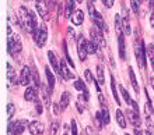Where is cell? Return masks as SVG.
I'll return each mask as SVG.
<instances>
[{
	"label": "cell",
	"instance_id": "obj_51",
	"mask_svg": "<svg viewBox=\"0 0 154 135\" xmlns=\"http://www.w3.org/2000/svg\"><path fill=\"white\" fill-rule=\"evenodd\" d=\"M125 135H129V134H128V132H126V134H125Z\"/></svg>",
	"mask_w": 154,
	"mask_h": 135
},
{
	"label": "cell",
	"instance_id": "obj_38",
	"mask_svg": "<svg viewBox=\"0 0 154 135\" xmlns=\"http://www.w3.org/2000/svg\"><path fill=\"white\" fill-rule=\"evenodd\" d=\"M57 130H59V123H57V121H53L52 125H51V135H56Z\"/></svg>",
	"mask_w": 154,
	"mask_h": 135
},
{
	"label": "cell",
	"instance_id": "obj_4",
	"mask_svg": "<svg viewBox=\"0 0 154 135\" xmlns=\"http://www.w3.org/2000/svg\"><path fill=\"white\" fill-rule=\"evenodd\" d=\"M134 52H136V60H137L139 67H140V68H146V54H144V48H143V42H142V40H139V43L136 45Z\"/></svg>",
	"mask_w": 154,
	"mask_h": 135
},
{
	"label": "cell",
	"instance_id": "obj_2",
	"mask_svg": "<svg viewBox=\"0 0 154 135\" xmlns=\"http://www.w3.org/2000/svg\"><path fill=\"white\" fill-rule=\"evenodd\" d=\"M27 124H29L27 120H17L10 121L7 125V135H21L27 128Z\"/></svg>",
	"mask_w": 154,
	"mask_h": 135
},
{
	"label": "cell",
	"instance_id": "obj_21",
	"mask_svg": "<svg viewBox=\"0 0 154 135\" xmlns=\"http://www.w3.org/2000/svg\"><path fill=\"white\" fill-rule=\"evenodd\" d=\"M115 119H116V123L119 124V127L121 128H126V119H125V114H123V111L122 110H116L115 113Z\"/></svg>",
	"mask_w": 154,
	"mask_h": 135
},
{
	"label": "cell",
	"instance_id": "obj_47",
	"mask_svg": "<svg viewBox=\"0 0 154 135\" xmlns=\"http://www.w3.org/2000/svg\"><path fill=\"white\" fill-rule=\"evenodd\" d=\"M150 25H151V28L154 29V11L151 13V16H150Z\"/></svg>",
	"mask_w": 154,
	"mask_h": 135
},
{
	"label": "cell",
	"instance_id": "obj_31",
	"mask_svg": "<svg viewBox=\"0 0 154 135\" xmlns=\"http://www.w3.org/2000/svg\"><path fill=\"white\" fill-rule=\"evenodd\" d=\"M122 21H121V17L119 16H115V29H116V35H122L123 32H122Z\"/></svg>",
	"mask_w": 154,
	"mask_h": 135
},
{
	"label": "cell",
	"instance_id": "obj_43",
	"mask_svg": "<svg viewBox=\"0 0 154 135\" xmlns=\"http://www.w3.org/2000/svg\"><path fill=\"white\" fill-rule=\"evenodd\" d=\"M101 1L104 3V6H105L106 8H111L114 6V0H101Z\"/></svg>",
	"mask_w": 154,
	"mask_h": 135
},
{
	"label": "cell",
	"instance_id": "obj_20",
	"mask_svg": "<svg viewBox=\"0 0 154 135\" xmlns=\"http://www.w3.org/2000/svg\"><path fill=\"white\" fill-rule=\"evenodd\" d=\"M118 45H119V56H121L122 60H125L126 53H125V38H123V34L118 36Z\"/></svg>",
	"mask_w": 154,
	"mask_h": 135
},
{
	"label": "cell",
	"instance_id": "obj_33",
	"mask_svg": "<svg viewBox=\"0 0 154 135\" xmlns=\"http://www.w3.org/2000/svg\"><path fill=\"white\" fill-rule=\"evenodd\" d=\"M122 27H123V32L125 35H130V24H129V18H123L122 20Z\"/></svg>",
	"mask_w": 154,
	"mask_h": 135
},
{
	"label": "cell",
	"instance_id": "obj_25",
	"mask_svg": "<svg viewBox=\"0 0 154 135\" xmlns=\"http://www.w3.org/2000/svg\"><path fill=\"white\" fill-rule=\"evenodd\" d=\"M111 88H112V95H114V99L116 100L118 104H121V100H119V96H118V91H116V85H115V78H114V75H111Z\"/></svg>",
	"mask_w": 154,
	"mask_h": 135
},
{
	"label": "cell",
	"instance_id": "obj_12",
	"mask_svg": "<svg viewBox=\"0 0 154 135\" xmlns=\"http://www.w3.org/2000/svg\"><path fill=\"white\" fill-rule=\"evenodd\" d=\"M48 59H49V63H51V67L55 70V72H56L59 77H62V71L60 68H59V64H57V59H56V54L51 50V52H48Z\"/></svg>",
	"mask_w": 154,
	"mask_h": 135
},
{
	"label": "cell",
	"instance_id": "obj_6",
	"mask_svg": "<svg viewBox=\"0 0 154 135\" xmlns=\"http://www.w3.org/2000/svg\"><path fill=\"white\" fill-rule=\"evenodd\" d=\"M35 43L38 45V48H44L46 40H48V28H46V24H42L39 28V32H38V36L35 38Z\"/></svg>",
	"mask_w": 154,
	"mask_h": 135
},
{
	"label": "cell",
	"instance_id": "obj_23",
	"mask_svg": "<svg viewBox=\"0 0 154 135\" xmlns=\"http://www.w3.org/2000/svg\"><path fill=\"white\" fill-rule=\"evenodd\" d=\"M129 78H130V82H132V85H133V89L136 93H139V84H137V80H136V75H134L133 70H132V67H129Z\"/></svg>",
	"mask_w": 154,
	"mask_h": 135
},
{
	"label": "cell",
	"instance_id": "obj_28",
	"mask_svg": "<svg viewBox=\"0 0 154 135\" xmlns=\"http://www.w3.org/2000/svg\"><path fill=\"white\" fill-rule=\"evenodd\" d=\"M97 77H98L100 85L105 84V75H104V68H102V66H97Z\"/></svg>",
	"mask_w": 154,
	"mask_h": 135
},
{
	"label": "cell",
	"instance_id": "obj_54",
	"mask_svg": "<svg viewBox=\"0 0 154 135\" xmlns=\"http://www.w3.org/2000/svg\"><path fill=\"white\" fill-rule=\"evenodd\" d=\"M153 88H154V87H153Z\"/></svg>",
	"mask_w": 154,
	"mask_h": 135
},
{
	"label": "cell",
	"instance_id": "obj_34",
	"mask_svg": "<svg viewBox=\"0 0 154 135\" xmlns=\"http://www.w3.org/2000/svg\"><path fill=\"white\" fill-rule=\"evenodd\" d=\"M14 113H16V106L13 103H8L7 104V117L8 119H11L13 116H14Z\"/></svg>",
	"mask_w": 154,
	"mask_h": 135
},
{
	"label": "cell",
	"instance_id": "obj_44",
	"mask_svg": "<svg viewBox=\"0 0 154 135\" xmlns=\"http://www.w3.org/2000/svg\"><path fill=\"white\" fill-rule=\"evenodd\" d=\"M60 107H62L60 103H55L53 104V113H55V114H60V111H59Z\"/></svg>",
	"mask_w": 154,
	"mask_h": 135
},
{
	"label": "cell",
	"instance_id": "obj_3",
	"mask_svg": "<svg viewBox=\"0 0 154 135\" xmlns=\"http://www.w3.org/2000/svg\"><path fill=\"white\" fill-rule=\"evenodd\" d=\"M8 38V42H7V49H8V53L13 56L18 54L23 49V43H21V39L20 36L17 34H13L11 36H7Z\"/></svg>",
	"mask_w": 154,
	"mask_h": 135
},
{
	"label": "cell",
	"instance_id": "obj_48",
	"mask_svg": "<svg viewBox=\"0 0 154 135\" xmlns=\"http://www.w3.org/2000/svg\"><path fill=\"white\" fill-rule=\"evenodd\" d=\"M150 7L154 10V0H150Z\"/></svg>",
	"mask_w": 154,
	"mask_h": 135
},
{
	"label": "cell",
	"instance_id": "obj_15",
	"mask_svg": "<svg viewBox=\"0 0 154 135\" xmlns=\"http://www.w3.org/2000/svg\"><path fill=\"white\" fill-rule=\"evenodd\" d=\"M83 21H84V13H83V10H76L73 13V16H72V22L74 25H81Z\"/></svg>",
	"mask_w": 154,
	"mask_h": 135
},
{
	"label": "cell",
	"instance_id": "obj_27",
	"mask_svg": "<svg viewBox=\"0 0 154 135\" xmlns=\"http://www.w3.org/2000/svg\"><path fill=\"white\" fill-rule=\"evenodd\" d=\"M87 52H88L90 54L97 53L98 52V43H97V42H94V40H91V42H87Z\"/></svg>",
	"mask_w": 154,
	"mask_h": 135
},
{
	"label": "cell",
	"instance_id": "obj_39",
	"mask_svg": "<svg viewBox=\"0 0 154 135\" xmlns=\"http://www.w3.org/2000/svg\"><path fill=\"white\" fill-rule=\"evenodd\" d=\"M34 102H35V110H37V113L38 114H42V103H41V100L35 99Z\"/></svg>",
	"mask_w": 154,
	"mask_h": 135
},
{
	"label": "cell",
	"instance_id": "obj_24",
	"mask_svg": "<svg viewBox=\"0 0 154 135\" xmlns=\"http://www.w3.org/2000/svg\"><path fill=\"white\" fill-rule=\"evenodd\" d=\"M119 91H121V93H122V96H123V99H125V102L128 104H130L132 106V103H133V100H132V98H130V95H129V92L126 91L125 88L122 87V85H119Z\"/></svg>",
	"mask_w": 154,
	"mask_h": 135
},
{
	"label": "cell",
	"instance_id": "obj_10",
	"mask_svg": "<svg viewBox=\"0 0 154 135\" xmlns=\"http://www.w3.org/2000/svg\"><path fill=\"white\" fill-rule=\"evenodd\" d=\"M28 130L32 135H42L45 131V127L41 121H32L28 124Z\"/></svg>",
	"mask_w": 154,
	"mask_h": 135
},
{
	"label": "cell",
	"instance_id": "obj_22",
	"mask_svg": "<svg viewBox=\"0 0 154 135\" xmlns=\"http://www.w3.org/2000/svg\"><path fill=\"white\" fill-rule=\"evenodd\" d=\"M70 99H72V96H70V92H67V91H65L63 93H62V96H60V106H62V109H66L67 106H69V103H70Z\"/></svg>",
	"mask_w": 154,
	"mask_h": 135
},
{
	"label": "cell",
	"instance_id": "obj_35",
	"mask_svg": "<svg viewBox=\"0 0 154 135\" xmlns=\"http://www.w3.org/2000/svg\"><path fill=\"white\" fill-rule=\"evenodd\" d=\"M63 50H65V56H66V60L70 63V66L73 67L74 64H73V60H72V57L69 56V52H67V45H66V40H63Z\"/></svg>",
	"mask_w": 154,
	"mask_h": 135
},
{
	"label": "cell",
	"instance_id": "obj_53",
	"mask_svg": "<svg viewBox=\"0 0 154 135\" xmlns=\"http://www.w3.org/2000/svg\"><path fill=\"white\" fill-rule=\"evenodd\" d=\"M65 135H67V134H65Z\"/></svg>",
	"mask_w": 154,
	"mask_h": 135
},
{
	"label": "cell",
	"instance_id": "obj_17",
	"mask_svg": "<svg viewBox=\"0 0 154 135\" xmlns=\"http://www.w3.org/2000/svg\"><path fill=\"white\" fill-rule=\"evenodd\" d=\"M45 74H46V80H48V88H49V93H52L53 91V87H55V77H53L52 71H51V68L49 66L45 68Z\"/></svg>",
	"mask_w": 154,
	"mask_h": 135
},
{
	"label": "cell",
	"instance_id": "obj_32",
	"mask_svg": "<svg viewBox=\"0 0 154 135\" xmlns=\"http://www.w3.org/2000/svg\"><path fill=\"white\" fill-rule=\"evenodd\" d=\"M101 119H102V123L105 124V125H108V124H109V111H108V109H106V107H102V110H101Z\"/></svg>",
	"mask_w": 154,
	"mask_h": 135
},
{
	"label": "cell",
	"instance_id": "obj_40",
	"mask_svg": "<svg viewBox=\"0 0 154 135\" xmlns=\"http://www.w3.org/2000/svg\"><path fill=\"white\" fill-rule=\"evenodd\" d=\"M84 77H85V81H87V82H93L94 81V77H93V74H91L90 70H85L84 71Z\"/></svg>",
	"mask_w": 154,
	"mask_h": 135
},
{
	"label": "cell",
	"instance_id": "obj_8",
	"mask_svg": "<svg viewBox=\"0 0 154 135\" xmlns=\"http://www.w3.org/2000/svg\"><path fill=\"white\" fill-rule=\"evenodd\" d=\"M32 81V72H31V70H29V67H23V70H21V74H20V85H23V87H28L29 82Z\"/></svg>",
	"mask_w": 154,
	"mask_h": 135
},
{
	"label": "cell",
	"instance_id": "obj_50",
	"mask_svg": "<svg viewBox=\"0 0 154 135\" xmlns=\"http://www.w3.org/2000/svg\"><path fill=\"white\" fill-rule=\"evenodd\" d=\"M142 1H144V0H139V3H142Z\"/></svg>",
	"mask_w": 154,
	"mask_h": 135
},
{
	"label": "cell",
	"instance_id": "obj_45",
	"mask_svg": "<svg viewBox=\"0 0 154 135\" xmlns=\"http://www.w3.org/2000/svg\"><path fill=\"white\" fill-rule=\"evenodd\" d=\"M134 135H151V134H150V132L140 131V128H134Z\"/></svg>",
	"mask_w": 154,
	"mask_h": 135
},
{
	"label": "cell",
	"instance_id": "obj_14",
	"mask_svg": "<svg viewBox=\"0 0 154 135\" xmlns=\"http://www.w3.org/2000/svg\"><path fill=\"white\" fill-rule=\"evenodd\" d=\"M60 71H62V77H63L65 80H72V78H73V74L70 71V68L67 67V64H66L65 60H60Z\"/></svg>",
	"mask_w": 154,
	"mask_h": 135
},
{
	"label": "cell",
	"instance_id": "obj_9",
	"mask_svg": "<svg viewBox=\"0 0 154 135\" xmlns=\"http://www.w3.org/2000/svg\"><path fill=\"white\" fill-rule=\"evenodd\" d=\"M35 8L44 20H48V3L45 0H35Z\"/></svg>",
	"mask_w": 154,
	"mask_h": 135
},
{
	"label": "cell",
	"instance_id": "obj_1",
	"mask_svg": "<svg viewBox=\"0 0 154 135\" xmlns=\"http://www.w3.org/2000/svg\"><path fill=\"white\" fill-rule=\"evenodd\" d=\"M87 8H88L91 20L94 21V25H95L98 29H101V31H104V29L106 31V25H105V22H104V20H102V16L97 11V8L94 7L93 1H88V3H87Z\"/></svg>",
	"mask_w": 154,
	"mask_h": 135
},
{
	"label": "cell",
	"instance_id": "obj_16",
	"mask_svg": "<svg viewBox=\"0 0 154 135\" xmlns=\"http://www.w3.org/2000/svg\"><path fill=\"white\" fill-rule=\"evenodd\" d=\"M76 0H66V7H65V17L66 18H72V13L74 11V6H76Z\"/></svg>",
	"mask_w": 154,
	"mask_h": 135
},
{
	"label": "cell",
	"instance_id": "obj_26",
	"mask_svg": "<svg viewBox=\"0 0 154 135\" xmlns=\"http://www.w3.org/2000/svg\"><path fill=\"white\" fill-rule=\"evenodd\" d=\"M146 50H147V59L150 60L151 66H153V71H154V45H149Z\"/></svg>",
	"mask_w": 154,
	"mask_h": 135
},
{
	"label": "cell",
	"instance_id": "obj_30",
	"mask_svg": "<svg viewBox=\"0 0 154 135\" xmlns=\"http://www.w3.org/2000/svg\"><path fill=\"white\" fill-rule=\"evenodd\" d=\"M74 88H76L77 91H80V92H83V93H85V95H87V88H85V85H84V82H83V80L74 81Z\"/></svg>",
	"mask_w": 154,
	"mask_h": 135
},
{
	"label": "cell",
	"instance_id": "obj_49",
	"mask_svg": "<svg viewBox=\"0 0 154 135\" xmlns=\"http://www.w3.org/2000/svg\"><path fill=\"white\" fill-rule=\"evenodd\" d=\"M77 3H83V0H76Z\"/></svg>",
	"mask_w": 154,
	"mask_h": 135
},
{
	"label": "cell",
	"instance_id": "obj_46",
	"mask_svg": "<svg viewBox=\"0 0 154 135\" xmlns=\"http://www.w3.org/2000/svg\"><path fill=\"white\" fill-rule=\"evenodd\" d=\"M67 34H69V36H70V38H73V39H74V38H76V35H74V29H73V28H72V27H69V28H67Z\"/></svg>",
	"mask_w": 154,
	"mask_h": 135
},
{
	"label": "cell",
	"instance_id": "obj_52",
	"mask_svg": "<svg viewBox=\"0 0 154 135\" xmlns=\"http://www.w3.org/2000/svg\"><path fill=\"white\" fill-rule=\"evenodd\" d=\"M91 1H95V0H91Z\"/></svg>",
	"mask_w": 154,
	"mask_h": 135
},
{
	"label": "cell",
	"instance_id": "obj_13",
	"mask_svg": "<svg viewBox=\"0 0 154 135\" xmlns=\"http://www.w3.org/2000/svg\"><path fill=\"white\" fill-rule=\"evenodd\" d=\"M128 117H129L130 124H133L134 128H140V117L136 110H128Z\"/></svg>",
	"mask_w": 154,
	"mask_h": 135
},
{
	"label": "cell",
	"instance_id": "obj_42",
	"mask_svg": "<svg viewBox=\"0 0 154 135\" xmlns=\"http://www.w3.org/2000/svg\"><path fill=\"white\" fill-rule=\"evenodd\" d=\"M72 135H77V124H76V120H72Z\"/></svg>",
	"mask_w": 154,
	"mask_h": 135
},
{
	"label": "cell",
	"instance_id": "obj_41",
	"mask_svg": "<svg viewBox=\"0 0 154 135\" xmlns=\"http://www.w3.org/2000/svg\"><path fill=\"white\" fill-rule=\"evenodd\" d=\"M98 100H100V103H101V107H106V99L101 95V93L98 95Z\"/></svg>",
	"mask_w": 154,
	"mask_h": 135
},
{
	"label": "cell",
	"instance_id": "obj_7",
	"mask_svg": "<svg viewBox=\"0 0 154 135\" xmlns=\"http://www.w3.org/2000/svg\"><path fill=\"white\" fill-rule=\"evenodd\" d=\"M90 35H91V38H93L94 42H97V43H98V46H100V48H105V46H106L105 38H104V35H102L101 29H98L97 27L91 28V29H90Z\"/></svg>",
	"mask_w": 154,
	"mask_h": 135
},
{
	"label": "cell",
	"instance_id": "obj_36",
	"mask_svg": "<svg viewBox=\"0 0 154 135\" xmlns=\"http://www.w3.org/2000/svg\"><path fill=\"white\" fill-rule=\"evenodd\" d=\"M139 0H130V7H132V10H133V13H136V14H139Z\"/></svg>",
	"mask_w": 154,
	"mask_h": 135
},
{
	"label": "cell",
	"instance_id": "obj_18",
	"mask_svg": "<svg viewBox=\"0 0 154 135\" xmlns=\"http://www.w3.org/2000/svg\"><path fill=\"white\" fill-rule=\"evenodd\" d=\"M85 103H87V95H79V98H77V102H76V104H77V110H79V113H81L83 114V111L85 110Z\"/></svg>",
	"mask_w": 154,
	"mask_h": 135
},
{
	"label": "cell",
	"instance_id": "obj_29",
	"mask_svg": "<svg viewBox=\"0 0 154 135\" xmlns=\"http://www.w3.org/2000/svg\"><path fill=\"white\" fill-rule=\"evenodd\" d=\"M48 92H49V91H46V88H45V87H42V96H44L45 106H46V107L49 109V107H51V106H52V102H51V98H49Z\"/></svg>",
	"mask_w": 154,
	"mask_h": 135
},
{
	"label": "cell",
	"instance_id": "obj_19",
	"mask_svg": "<svg viewBox=\"0 0 154 135\" xmlns=\"http://www.w3.org/2000/svg\"><path fill=\"white\" fill-rule=\"evenodd\" d=\"M24 98L27 102H32V100L37 99V89L35 88H29L27 87V89H25L24 92Z\"/></svg>",
	"mask_w": 154,
	"mask_h": 135
},
{
	"label": "cell",
	"instance_id": "obj_5",
	"mask_svg": "<svg viewBox=\"0 0 154 135\" xmlns=\"http://www.w3.org/2000/svg\"><path fill=\"white\" fill-rule=\"evenodd\" d=\"M77 52H79V57H80L81 61H84L87 59V54H88V52H87V40L83 35L79 36V40H77Z\"/></svg>",
	"mask_w": 154,
	"mask_h": 135
},
{
	"label": "cell",
	"instance_id": "obj_37",
	"mask_svg": "<svg viewBox=\"0 0 154 135\" xmlns=\"http://www.w3.org/2000/svg\"><path fill=\"white\" fill-rule=\"evenodd\" d=\"M32 81L35 84V89H38L41 87V81H39V75H38L37 72H32Z\"/></svg>",
	"mask_w": 154,
	"mask_h": 135
},
{
	"label": "cell",
	"instance_id": "obj_11",
	"mask_svg": "<svg viewBox=\"0 0 154 135\" xmlns=\"http://www.w3.org/2000/svg\"><path fill=\"white\" fill-rule=\"evenodd\" d=\"M7 80L10 82V85H17V84H20V78H17L16 75V71H14V68L10 63H7Z\"/></svg>",
	"mask_w": 154,
	"mask_h": 135
}]
</instances>
